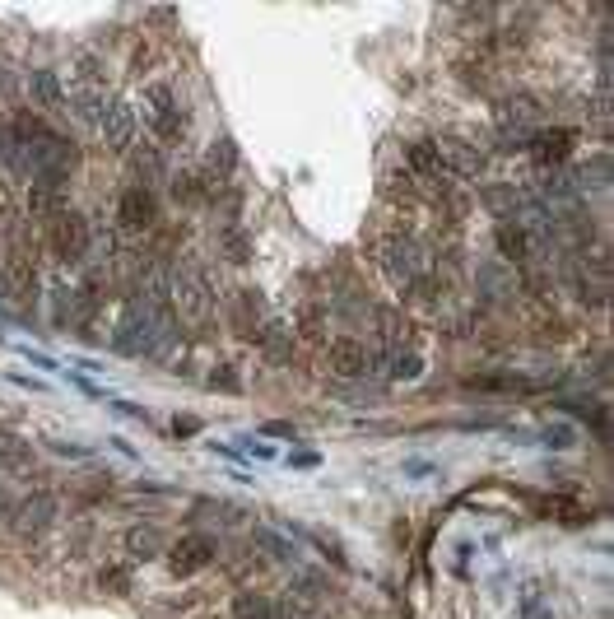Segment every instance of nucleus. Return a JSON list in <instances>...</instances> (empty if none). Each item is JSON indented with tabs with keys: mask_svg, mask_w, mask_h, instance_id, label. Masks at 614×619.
Instances as JSON below:
<instances>
[{
	"mask_svg": "<svg viewBox=\"0 0 614 619\" xmlns=\"http://www.w3.org/2000/svg\"><path fill=\"white\" fill-rule=\"evenodd\" d=\"M28 94L38 98V108L52 112V117L66 112V84H61L56 70H28Z\"/></svg>",
	"mask_w": 614,
	"mask_h": 619,
	"instance_id": "obj_12",
	"label": "nucleus"
},
{
	"mask_svg": "<svg viewBox=\"0 0 614 619\" xmlns=\"http://www.w3.org/2000/svg\"><path fill=\"white\" fill-rule=\"evenodd\" d=\"M256 345H261V354H266L270 364H289V359H294V331H289L284 322H266V326H261Z\"/></svg>",
	"mask_w": 614,
	"mask_h": 619,
	"instance_id": "obj_17",
	"label": "nucleus"
},
{
	"mask_svg": "<svg viewBox=\"0 0 614 619\" xmlns=\"http://www.w3.org/2000/svg\"><path fill=\"white\" fill-rule=\"evenodd\" d=\"M466 387H470V391H535L531 382H526V377H508V373H494V377H489V373H484V377H470Z\"/></svg>",
	"mask_w": 614,
	"mask_h": 619,
	"instance_id": "obj_25",
	"label": "nucleus"
},
{
	"mask_svg": "<svg viewBox=\"0 0 614 619\" xmlns=\"http://www.w3.org/2000/svg\"><path fill=\"white\" fill-rule=\"evenodd\" d=\"M107 103H112V98H107L103 89H75V94L66 98V112H75V122H84L89 131H98L103 117H107Z\"/></svg>",
	"mask_w": 614,
	"mask_h": 619,
	"instance_id": "obj_14",
	"label": "nucleus"
},
{
	"mask_svg": "<svg viewBox=\"0 0 614 619\" xmlns=\"http://www.w3.org/2000/svg\"><path fill=\"white\" fill-rule=\"evenodd\" d=\"M117 224L121 229H154L159 224V205H154V191L131 182L121 191V205H117Z\"/></svg>",
	"mask_w": 614,
	"mask_h": 619,
	"instance_id": "obj_9",
	"label": "nucleus"
},
{
	"mask_svg": "<svg viewBox=\"0 0 614 619\" xmlns=\"http://www.w3.org/2000/svg\"><path fill=\"white\" fill-rule=\"evenodd\" d=\"M5 294L19 312H33V303H38V261L24 247L5 256Z\"/></svg>",
	"mask_w": 614,
	"mask_h": 619,
	"instance_id": "obj_5",
	"label": "nucleus"
},
{
	"mask_svg": "<svg viewBox=\"0 0 614 619\" xmlns=\"http://www.w3.org/2000/svg\"><path fill=\"white\" fill-rule=\"evenodd\" d=\"M252 540H256V545H261V550H266V554H275V559H284V564H294V559H298L294 540L275 536V531H266V526H256V531H252Z\"/></svg>",
	"mask_w": 614,
	"mask_h": 619,
	"instance_id": "obj_24",
	"label": "nucleus"
},
{
	"mask_svg": "<svg viewBox=\"0 0 614 619\" xmlns=\"http://www.w3.org/2000/svg\"><path fill=\"white\" fill-rule=\"evenodd\" d=\"M233 168H238V145L233 140H214L210 154H205V177L219 187L224 177H233Z\"/></svg>",
	"mask_w": 614,
	"mask_h": 619,
	"instance_id": "obj_18",
	"label": "nucleus"
},
{
	"mask_svg": "<svg viewBox=\"0 0 614 619\" xmlns=\"http://www.w3.org/2000/svg\"><path fill=\"white\" fill-rule=\"evenodd\" d=\"M10 531L19 540H42V536H52L56 522H61V498L47 494V489H38V494H28L19 498V503H10Z\"/></svg>",
	"mask_w": 614,
	"mask_h": 619,
	"instance_id": "obj_3",
	"label": "nucleus"
},
{
	"mask_svg": "<svg viewBox=\"0 0 614 619\" xmlns=\"http://www.w3.org/2000/svg\"><path fill=\"white\" fill-rule=\"evenodd\" d=\"M121 550H126L131 564H149V559H159L163 554V536L154 531V526H131V531L121 536Z\"/></svg>",
	"mask_w": 614,
	"mask_h": 619,
	"instance_id": "obj_16",
	"label": "nucleus"
},
{
	"mask_svg": "<svg viewBox=\"0 0 614 619\" xmlns=\"http://www.w3.org/2000/svg\"><path fill=\"white\" fill-rule=\"evenodd\" d=\"M326 364H331L335 377H349V382H359V377L373 373V350L354 336H340L326 345Z\"/></svg>",
	"mask_w": 614,
	"mask_h": 619,
	"instance_id": "obj_7",
	"label": "nucleus"
},
{
	"mask_svg": "<svg viewBox=\"0 0 614 619\" xmlns=\"http://www.w3.org/2000/svg\"><path fill=\"white\" fill-rule=\"evenodd\" d=\"M5 517H10V498L0 494V522H5Z\"/></svg>",
	"mask_w": 614,
	"mask_h": 619,
	"instance_id": "obj_33",
	"label": "nucleus"
},
{
	"mask_svg": "<svg viewBox=\"0 0 614 619\" xmlns=\"http://www.w3.org/2000/svg\"><path fill=\"white\" fill-rule=\"evenodd\" d=\"M475 284H480V294L494 298V303L517 298V275H512L508 261H480V266H475Z\"/></svg>",
	"mask_w": 614,
	"mask_h": 619,
	"instance_id": "obj_11",
	"label": "nucleus"
},
{
	"mask_svg": "<svg viewBox=\"0 0 614 619\" xmlns=\"http://www.w3.org/2000/svg\"><path fill=\"white\" fill-rule=\"evenodd\" d=\"M70 75H75V89H103V56L94 52H75L70 56Z\"/></svg>",
	"mask_w": 614,
	"mask_h": 619,
	"instance_id": "obj_19",
	"label": "nucleus"
},
{
	"mask_svg": "<svg viewBox=\"0 0 614 619\" xmlns=\"http://www.w3.org/2000/svg\"><path fill=\"white\" fill-rule=\"evenodd\" d=\"M47 243H52L56 261H66V266H84V261H89V247H94V229H89V219H84V215L61 210V215L52 219Z\"/></svg>",
	"mask_w": 614,
	"mask_h": 619,
	"instance_id": "obj_4",
	"label": "nucleus"
},
{
	"mask_svg": "<svg viewBox=\"0 0 614 619\" xmlns=\"http://www.w3.org/2000/svg\"><path fill=\"white\" fill-rule=\"evenodd\" d=\"M219 247H224V256L233 266H247V261H252V238H247L238 224H224V229H219Z\"/></svg>",
	"mask_w": 614,
	"mask_h": 619,
	"instance_id": "obj_21",
	"label": "nucleus"
},
{
	"mask_svg": "<svg viewBox=\"0 0 614 619\" xmlns=\"http://www.w3.org/2000/svg\"><path fill=\"white\" fill-rule=\"evenodd\" d=\"M377 326H382V340H387V350H405L414 336V322L401 317V312H377Z\"/></svg>",
	"mask_w": 614,
	"mask_h": 619,
	"instance_id": "obj_20",
	"label": "nucleus"
},
{
	"mask_svg": "<svg viewBox=\"0 0 614 619\" xmlns=\"http://www.w3.org/2000/svg\"><path fill=\"white\" fill-rule=\"evenodd\" d=\"M266 433H275V438H294V429H289V424H280V419H275V424H266Z\"/></svg>",
	"mask_w": 614,
	"mask_h": 619,
	"instance_id": "obj_32",
	"label": "nucleus"
},
{
	"mask_svg": "<svg viewBox=\"0 0 614 619\" xmlns=\"http://www.w3.org/2000/svg\"><path fill=\"white\" fill-rule=\"evenodd\" d=\"M98 135H103V145L112 149V154H131L135 149V108L126 98H112V103H107V117H103V126H98Z\"/></svg>",
	"mask_w": 614,
	"mask_h": 619,
	"instance_id": "obj_8",
	"label": "nucleus"
},
{
	"mask_svg": "<svg viewBox=\"0 0 614 619\" xmlns=\"http://www.w3.org/2000/svg\"><path fill=\"white\" fill-rule=\"evenodd\" d=\"M0 94H14V75L5 70V61H0Z\"/></svg>",
	"mask_w": 614,
	"mask_h": 619,
	"instance_id": "obj_30",
	"label": "nucleus"
},
{
	"mask_svg": "<svg viewBox=\"0 0 614 619\" xmlns=\"http://www.w3.org/2000/svg\"><path fill=\"white\" fill-rule=\"evenodd\" d=\"M442 154H447V168L461 177L484 173V163H489V149L475 145V140H452V145H442Z\"/></svg>",
	"mask_w": 614,
	"mask_h": 619,
	"instance_id": "obj_15",
	"label": "nucleus"
},
{
	"mask_svg": "<svg viewBox=\"0 0 614 619\" xmlns=\"http://www.w3.org/2000/svg\"><path fill=\"white\" fill-rule=\"evenodd\" d=\"M210 387H219V391H228V396H233V391H242V382L233 377V368H214V373H210Z\"/></svg>",
	"mask_w": 614,
	"mask_h": 619,
	"instance_id": "obj_29",
	"label": "nucleus"
},
{
	"mask_svg": "<svg viewBox=\"0 0 614 619\" xmlns=\"http://www.w3.org/2000/svg\"><path fill=\"white\" fill-rule=\"evenodd\" d=\"M52 298H56V303H52V322L56 326H66V322H75V289H70V284H52Z\"/></svg>",
	"mask_w": 614,
	"mask_h": 619,
	"instance_id": "obj_26",
	"label": "nucleus"
},
{
	"mask_svg": "<svg viewBox=\"0 0 614 619\" xmlns=\"http://www.w3.org/2000/svg\"><path fill=\"white\" fill-rule=\"evenodd\" d=\"M210 284L191 270H173V317H187V322H205L210 317Z\"/></svg>",
	"mask_w": 614,
	"mask_h": 619,
	"instance_id": "obj_6",
	"label": "nucleus"
},
{
	"mask_svg": "<svg viewBox=\"0 0 614 619\" xmlns=\"http://www.w3.org/2000/svg\"><path fill=\"white\" fill-rule=\"evenodd\" d=\"M461 80L466 84H475V89H489V66H484V61H461Z\"/></svg>",
	"mask_w": 614,
	"mask_h": 619,
	"instance_id": "obj_28",
	"label": "nucleus"
},
{
	"mask_svg": "<svg viewBox=\"0 0 614 619\" xmlns=\"http://www.w3.org/2000/svg\"><path fill=\"white\" fill-rule=\"evenodd\" d=\"M526 619H554V615H545V610H540V601L531 596V601H526Z\"/></svg>",
	"mask_w": 614,
	"mask_h": 619,
	"instance_id": "obj_31",
	"label": "nucleus"
},
{
	"mask_svg": "<svg viewBox=\"0 0 614 619\" xmlns=\"http://www.w3.org/2000/svg\"><path fill=\"white\" fill-rule=\"evenodd\" d=\"M98 582H103L107 592H131V568L112 564V568H103V573H98Z\"/></svg>",
	"mask_w": 614,
	"mask_h": 619,
	"instance_id": "obj_27",
	"label": "nucleus"
},
{
	"mask_svg": "<svg viewBox=\"0 0 614 619\" xmlns=\"http://www.w3.org/2000/svg\"><path fill=\"white\" fill-rule=\"evenodd\" d=\"M145 108H149V131L159 145H177L182 135H187V108H182V98H177L173 84H145Z\"/></svg>",
	"mask_w": 614,
	"mask_h": 619,
	"instance_id": "obj_2",
	"label": "nucleus"
},
{
	"mask_svg": "<svg viewBox=\"0 0 614 619\" xmlns=\"http://www.w3.org/2000/svg\"><path fill=\"white\" fill-rule=\"evenodd\" d=\"M275 610H270V596L252 592V587H242L238 596H233V619H270Z\"/></svg>",
	"mask_w": 614,
	"mask_h": 619,
	"instance_id": "obj_22",
	"label": "nucleus"
},
{
	"mask_svg": "<svg viewBox=\"0 0 614 619\" xmlns=\"http://www.w3.org/2000/svg\"><path fill=\"white\" fill-rule=\"evenodd\" d=\"M303 340H326V303H303L298 308V331Z\"/></svg>",
	"mask_w": 614,
	"mask_h": 619,
	"instance_id": "obj_23",
	"label": "nucleus"
},
{
	"mask_svg": "<svg viewBox=\"0 0 614 619\" xmlns=\"http://www.w3.org/2000/svg\"><path fill=\"white\" fill-rule=\"evenodd\" d=\"M214 540L210 536H182L173 545V550H168V568H173L177 578H191V573H201L205 564H214Z\"/></svg>",
	"mask_w": 614,
	"mask_h": 619,
	"instance_id": "obj_10",
	"label": "nucleus"
},
{
	"mask_svg": "<svg viewBox=\"0 0 614 619\" xmlns=\"http://www.w3.org/2000/svg\"><path fill=\"white\" fill-rule=\"evenodd\" d=\"M373 261H377V270L387 275L391 289H401V294L419 280V275H428V252L414 243L410 233H387V238H377Z\"/></svg>",
	"mask_w": 614,
	"mask_h": 619,
	"instance_id": "obj_1",
	"label": "nucleus"
},
{
	"mask_svg": "<svg viewBox=\"0 0 614 619\" xmlns=\"http://www.w3.org/2000/svg\"><path fill=\"white\" fill-rule=\"evenodd\" d=\"M573 145H577L573 131H535L526 149H535V159L545 163V168H563L568 154H573Z\"/></svg>",
	"mask_w": 614,
	"mask_h": 619,
	"instance_id": "obj_13",
	"label": "nucleus"
}]
</instances>
